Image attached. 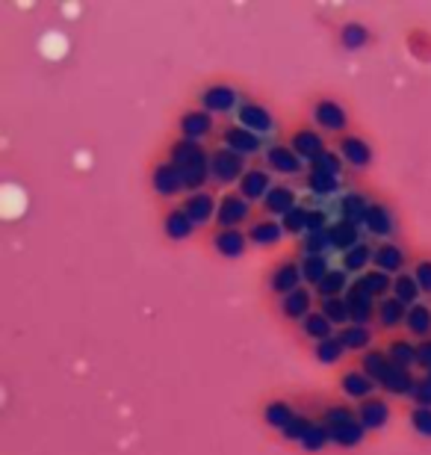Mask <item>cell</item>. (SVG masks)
<instances>
[{"label": "cell", "mask_w": 431, "mask_h": 455, "mask_svg": "<svg viewBox=\"0 0 431 455\" xmlns=\"http://www.w3.org/2000/svg\"><path fill=\"white\" fill-rule=\"evenodd\" d=\"M266 166H269V172H278V175H299L305 160L290 145H272V148H266Z\"/></svg>", "instance_id": "obj_7"}, {"label": "cell", "mask_w": 431, "mask_h": 455, "mask_svg": "<svg viewBox=\"0 0 431 455\" xmlns=\"http://www.w3.org/2000/svg\"><path fill=\"white\" fill-rule=\"evenodd\" d=\"M281 236H283V225L275 222V220L254 222L251 231H249V240L254 245H275V243H281Z\"/></svg>", "instance_id": "obj_30"}, {"label": "cell", "mask_w": 431, "mask_h": 455, "mask_svg": "<svg viewBox=\"0 0 431 455\" xmlns=\"http://www.w3.org/2000/svg\"><path fill=\"white\" fill-rule=\"evenodd\" d=\"M390 363L393 367H402V370H411L417 363V346H411L408 340H393L390 343Z\"/></svg>", "instance_id": "obj_39"}, {"label": "cell", "mask_w": 431, "mask_h": 455, "mask_svg": "<svg viewBox=\"0 0 431 455\" xmlns=\"http://www.w3.org/2000/svg\"><path fill=\"white\" fill-rule=\"evenodd\" d=\"M366 231L375 236H387L393 231V213L384 204H370V213H366Z\"/></svg>", "instance_id": "obj_33"}, {"label": "cell", "mask_w": 431, "mask_h": 455, "mask_svg": "<svg viewBox=\"0 0 431 455\" xmlns=\"http://www.w3.org/2000/svg\"><path fill=\"white\" fill-rule=\"evenodd\" d=\"M372 263L379 272H387V275H393V272H402V267H405V251L399 249V245L393 243H381L379 249L372 251Z\"/></svg>", "instance_id": "obj_22"}, {"label": "cell", "mask_w": 431, "mask_h": 455, "mask_svg": "<svg viewBox=\"0 0 431 455\" xmlns=\"http://www.w3.org/2000/svg\"><path fill=\"white\" fill-rule=\"evenodd\" d=\"M419 293H423V290H419V284H417V278H414V275H405V272H402L399 278H393V296H396L402 305L414 307V305H417V299H419Z\"/></svg>", "instance_id": "obj_38"}, {"label": "cell", "mask_w": 431, "mask_h": 455, "mask_svg": "<svg viewBox=\"0 0 431 455\" xmlns=\"http://www.w3.org/2000/svg\"><path fill=\"white\" fill-rule=\"evenodd\" d=\"M213 245L222 258H240L245 245H249V234H243L240 228H227V231H219L213 236Z\"/></svg>", "instance_id": "obj_19"}, {"label": "cell", "mask_w": 431, "mask_h": 455, "mask_svg": "<svg viewBox=\"0 0 431 455\" xmlns=\"http://www.w3.org/2000/svg\"><path fill=\"white\" fill-rule=\"evenodd\" d=\"M249 202L240 196V193H227L219 198V213H216V222L222 225V231L227 228H240L245 220H249Z\"/></svg>", "instance_id": "obj_2"}, {"label": "cell", "mask_w": 431, "mask_h": 455, "mask_svg": "<svg viewBox=\"0 0 431 455\" xmlns=\"http://www.w3.org/2000/svg\"><path fill=\"white\" fill-rule=\"evenodd\" d=\"M340 387L348 399H370L372 390H375V381L366 376L363 370H348L340 379Z\"/></svg>", "instance_id": "obj_23"}, {"label": "cell", "mask_w": 431, "mask_h": 455, "mask_svg": "<svg viewBox=\"0 0 431 455\" xmlns=\"http://www.w3.org/2000/svg\"><path fill=\"white\" fill-rule=\"evenodd\" d=\"M272 178L266 169H249L245 172V178L240 180V196L245 198V202H263L266 196H269L272 189Z\"/></svg>", "instance_id": "obj_13"}, {"label": "cell", "mask_w": 431, "mask_h": 455, "mask_svg": "<svg viewBox=\"0 0 431 455\" xmlns=\"http://www.w3.org/2000/svg\"><path fill=\"white\" fill-rule=\"evenodd\" d=\"M346 355V346L340 343V338H331V340H323L316 343V358L323 363H337Z\"/></svg>", "instance_id": "obj_48"}, {"label": "cell", "mask_w": 431, "mask_h": 455, "mask_svg": "<svg viewBox=\"0 0 431 455\" xmlns=\"http://www.w3.org/2000/svg\"><path fill=\"white\" fill-rule=\"evenodd\" d=\"M328 441H331V432H328V426L325 423H314V429L305 435L301 447H305L307 452H319V450H325Z\"/></svg>", "instance_id": "obj_47"}, {"label": "cell", "mask_w": 431, "mask_h": 455, "mask_svg": "<svg viewBox=\"0 0 431 455\" xmlns=\"http://www.w3.org/2000/svg\"><path fill=\"white\" fill-rule=\"evenodd\" d=\"M343 157L337 151H325L310 163V172H323V175H331V178H340L343 175Z\"/></svg>", "instance_id": "obj_43"}, {"label": "cell", "mask_w": 431, "mask_h": 455, "mask_svg": "<svg viewBox=\"0 0 431 455\" xmlns=\"http://www.w3.org/2000/svg\"><path fill=\"white\" fill-rule=\"evenodd\" d=\"M310 307H314V296H310V290L305 287H299L296 293L281 299V314L287 316V320H305V316L314 314Z\"/></svg>", "instance_id": "obj_20"}, {"label": "cell", "mask_w": 431, "mask_h": 455, "mask_svg": "<svg viewBox=\"0 0 431 455\" xmlns=\"http://www.w3.org/2000/svg\"><path fill=\"white\" fill-rule=\"evenodd\" d=\"M357 420H361L363 429L379 432V429H384V426H387V420H390V405L384 403V399H379V396L363 399V403L357 405Z\"/></svg>", "instance_id": "obj_8"}, {"label": "cell", "mask_w": 431, "mask_h": 455, "mask_svg": "<svg viewBox=\"0 0 431 455\" xmlns=\"http://www.w3.org/2000/svg\"><path fill=\"white\" fill-rule=\"evenodd\" d=\"M372 251H375V249H370L366 243L355 245L352 251H346V254H343V269H346V272H363V269L372 263Z\"/></svg>", "instance_id": "obj_42"}, {"label": "cell", "mask_w": 431, "mask_h": 455, "mask_svg": "<svg viewBox=\"0 0 431 455\" xmlns=\"http://www.w3.org/2000/svg\"><path fill=\"white\" fill-rule=\"evenodd\" d=\"M426 379H428V381H431V370H428V372H426Z\"/></svg>", "instance_id": "obj_58"}, {"label": "cell", "mask_w": 431, "mask_h": 455, "mask_svg": "<svg viewBox=\"0 0 431 455\" xmlns=\"http://www.w3.org/2000/svg\"><path fill=\"white\" fill-rule=\"evenodd\" d=\"M314 122L323 127V131H331V133H337V131H343L346 127V110L337 101H319L316 107H314Z\"/></svg>", "instance_id": "obj_18"}, {"label": "cell", "mask_w": 431, "mask_h": 455, "mask_svg": "<svg viewBox=\"0 0 431 455\" xmlns=\"http://www.w3.org/2000/svg\"><path fill=\"white\" fill-rule=\"evenodd\" d=\"M328 272H331V267H328L325 254H305V258H301V278H305L307 284L319 287Z\"/></svg>", "instance_id": "obj_27"}, {"label": "cell", "mask_w": 431, "mask_h": 455, "mask_svg": "<svg viewBox=\"0 0 431 455\" xmlns=\"http://www.w3.org/2000/svg\"><path fill=\"white\" fill-rule=\"evenodd\" d=\"M301 331H305L307 338H310V340H316V343L337 338L331 320H328V316H325L323 311H314L310 316H305V320H301Z\"/></svg>", "instance_id": "obj_26"}, {"label": "cell", "mask_w": 431, "mask_h": 455, "mask_svg": "<svg viewBox=\"0 0 431 455\" xmlns=\"http://www.w3.org/2000/svg\"><path fill=\"white\" fill-rule=\"evenodd\" d=\"M210 178H213V175H210V166L187 169V172H183V187H187V189H196V193H201V187H204Z\"/></svg>", "instance_id": "obj_51"}, {"label": "cell", "mask_w": 431, "mask_h": 455, "mask_svg": "<svg viewBox=\"0 0 431 455\" xmlns=\"http://www.w3.org/2000/svg\"><path fill=\"white\" fill-rule=\"evenodd\" d=\"M348 272L346 269H331L323 278V284L316 287V293L323 299H340V293H348Z\"/></svg>", "instance_id": "obj_35"}, {"label": "cell", "mask_w": 431, "mask_h": 455, "mask_svg": "<svg viewBox=\"0 0 431 455\" xmlns=\"http://www.w3.org/2000/svg\"><path fill=\"white\" fill-rule=\"evenodd\" d=\"M328 240H331V249L337 251H352L355 245H361V228L346 222V220H334L328 228Z\"/></svg>", "instance_id": "obj_16"}, {"label": "cell", "mask_w": 431, "mask_h": 455, "mask_svg": "<svg viewBox=\"0 0 431 455\" xmlns=\"http://www.w3.org/2000/svg\"><path fill=\"white\" fill-rule=\"evenodd\" d=\"M379 320L381 325H387V329H396L408 320V305H402L396 296H387L379 302Z\"/></svg>", "instance_id": "obj_28"}, {"label": "cell", "mask_w": 431, "mask_h": 455, "mask_svg": "<svg viewBox=\"0 0 431 455\" xmlns=\"http://www.w3.org/2000/svg\"><path fill=\"white\" fill-rule=\"evenodd\" d=\"M210 131H213V116H210L207 110H189V113L180 116V133H183V140L198 142V140H204Z\"/></svg>", "instance_id": "obj_15"}, {"label": "cell", "mask_w": 431, "mask_h": 455, "mask_svg": "<svg viewBox=\"0 0 431 455\" xmlns=\"http://www.w3.org/2000/svg\"><path fill=\"white\" fill-rule=\"evenodd\" d=\"M290 148L299 154L305 163H314L319 154H325V142H323V136H319L316 131H307V127H301V131L292 133V142H290Z\"/></svg>", "instance_id": "obj_14"}, {"label": "cell", "mask_w": 431, "mask_h": 455, "mask_svg": "<svg viewBox=\"0 0 431 455\" xmlns=\"http://www.w3.org/2000/svg\"><path fill=\"white\" fill-rule=\"evenodd\" d=\"M163 231H166V236H172V240H187V236H192V231H196V225L183 213V207H174V211H169L166 222H163Z\"/></svg>", "instance_id": "obj_29"}, {"label": "cell", "mask_w": 431, "mask_h": 455, "mask_svg": "<svg viewBox=\"0 0 431 455\" xmlns=\"http://www.w3.org/2000/svg\"><path fill=\"white\" fill-rule=\"evenodd\" d=\"M236 124L245 127V131H251V133H258V136H266V133L275 131L272 113L260 104H243L240 110H236Z\"/></svg>", "instance_id": "obj_4"}, {"label": "cell", "mask_w": 431, "mask_h": 455, "mask_svg": "<svg viewBox=\"0 0 431 455\" xmlns=\"http://www.w3.org/2000/svg\"><path fill=\"white\" fill-rule=\"evenodd\" d=\"M222 142H225V148H231L236 154H243V157H249V154H258L260 151V136L258 133H251V131H245V127L240 124H231L227 131L222 133Z\"/></svg>", "instance_id": "obj_12"}, {"label": "cell", "mask_w": 431, "mask_h": 455, "mask_svg": "<svg viewBox=\"0 0 431 455\" xmlns=\"http://www.w3.org/2000/svg\"><path fill=\"white\" fill-rule=\"evenodd\" d=\"M172 163L180 166L183 172L187 169H198V166H210V154L201 148V142H192V140H180L172 145Z\"/></svg>", "instance_id": "obj_3"}, {"label": "cell", "mask_w": 431, "mask_h": 455, "mask_svg": "<svg viewBox=\"0 0 431 455\" xmlns=\"http://www.w3.org/2000/svg\"><path fill=\"white\" fill-rule=\"evenodd\" d=\"M393 367L390 363V355L387 352H379V349H370L363 355V361H361V370L370 376L372 381H381L384 376H387V370Z\"/></svg>", "instance_id": "obj_37"}, {"label": "cell", "mask_w": 431, "mask_h": 455, "mask_svg": "<svg viewBox=\"0 0 431 455\" xmlns=\"http://www.w3.org/2000/svg\"><path fill=\"white\" fill-rule=\"evenodd\" d=\"M328 432H331V441L340 443V447H357V443L363 441V435H366L361 420L346 423V426H337V429H328Z\"/></svg>", "instance_id": "obj_40"}, {"label": "cell", "mask_w": 431, "mask_h": 455, "mask_svg": "<svg viewBox=\"0 0 431 455\" xmlns=\"http://www.w3.org/2000/svg\"><path fill=\"white\" fill-rule=\"evenodd\" d=\"M245 157L243 154H236L231 148H216L213 154H210V175H213V180H219V184H236V180L245 178Z\"/></svg>", "instance_id": "obj_1"}, {"label": "cell", "mask_w": 431, "mask_h": 455, "mask_svg": "<svg viewBox=\"0 0 431 455\" xmlns=\"http://www.w3.org/2000/svg\"><path fill=\"white\" fill-rule=\"evenodd\" d=\"M272 290L278 293L281 299L283 296H290V293H296V290L305 284V278H301V263H292V260H287V263H281L278 269L272 272Z\"/></svg>", "instance_id": "obj_11"}, {"label": "cell", "mask_w": 431, "mask_h": 455, "mask_svg": "<svg viewBox=\"0 0 431 455\" xmlns=\"http://www.w3.org/2000/svg\"><path fill=\"white\" fill-rule=\"evenodd\" d=\"M411 399L417 403V408H431V381L417 379L414 390H411Z\"/></svg>", "instance_id": "obj_55"}, {"label": "cell", "mask_w": 431, "mask_h": 455, "mask_svg": "<svg viewBox=\"0 0 431 455\" xmlns=\"http://www.w3.org/2000/svg\"><path fill=\"white\" fill-rule=\"evenodd\" d=\"M337 211H340V220L361 228L366 222V213H370V202H366L361 193H346L340 198V207H337Z\"/></svg>", "instance_id": "obj_24"}, {"label": "cell", "mask_w": 431, "mask_h": 455, "mask_svg": "<svg viewBox=\"0 0 431 455\" xmlns=\"http://www.w3.org/2000/svg\"><path fill=\"white\" fill-rule=\"evenodd\" d=\"M355 420H357V414H355V408H348V405H331L325 411L328 429H337V426H346V423H355Z\"/></svg>", "instance_id": "obj_50"}, {"label": "cell", "mask_w": 431, "mask_h": 455, "mask_svg": "<svg viewBox=\"0 0 431 455\" xmlns=\"http://www.w3.org/2000/svg\"><path fill=\"white\" fill-rule=\"evenodd\" d=\"M408 331L414 334V338H426L428 340V331H431V307L417 302L414 307H408Z\"/></svg>", "instance_id": "obj_32"}, {"label": "cell", "mask_w": 431, "mask_h": 455, "mask_svg": "<svg viewBox=\"0 0 431 455\" xmlns=\"http://www.w3.org/2000/svg\"><path fill=\"white\" fill-rule=\"evenodd\" d=\"M379 385L387 390L393 396H411V390H414L417 379L411 376V370H402V367H390L387 376H384Z\"/></svg>", "instance_id": "obj_25"}, {"label": "cell", "mask_w": 431, "mask_h": 455, "mask_svg": "<svg viewBox=\"0 0 431 455\" xmlns=\"http://www.w3.org/2000/svg\"><path fill=\"white\" fill-rule=\"evenodd\" d=\"M307 216H310V207H301V204L292 207V211L281 220L283 234H292V236L307 234Z\"/></svg>", "instance_id": "obj_44"}, {"label": "cell", "mask_w": 431, "mask_h": 455, "mask_svg": "<svg viewBox=\"0 0 431 455\" xmlns=\"http://www.w3.org/2000/svg\"><path fill=\"white\" fill-rule=\"evenodd\" d=\"M340 157L348 163V166L366 169L372 160V148L361 140V136H346V140H340Z\"/></svg>", "instance_id": "obj_21"}, {"label": "cell", "mask_w": 431, "mask_h": 455, "mask_svg": "<svg viewBox=\"0 0 431 455\" xmlns=\"http://www.w3.org/2000/svg\"><path fill=\"white\" fill-rule=\"evenodd\" d=\"M263 417H266V423H269L272 429H281V432L287 429L292 420H296L290 403H283V399H272V403L263 408Z\"/></svg>", "instance_id": "obj_34"}, {"label": "cell", "mask_w": 431, "mask_h": 455, "mask_svg": "<svg viewBox=\"0 0 431 455\" xmlns=\"http://www.w3.org/2000/svg\"><path fill=\"white\" fill-rule=\"evenodd\" d=\"M314 429V420H310V417H296V420H292L287 429H283V438L287 441H305V435Z\"/></svg>", "instance_id": "obj_52"}, {"label": "cell", "mask_w": 431, "mask_h": 455, "mask_svg": "<svg viewBox=\"0 0 431 455\" xmlns=\"http://www.w3.org/2000/svg\"><path fill=\"white\" fill-rule=\"evenodd\" d=\"M346 305H348V314H352V325H366L375 314H379V311H375V299L366 293V290L357 284V281H355L352 287H348Z\"/></svg>", "instance_id": "obj_5"}, {"label": "cell", "mask_w": 431, "mask_h": 455, "mask_svg": "<svg viewBox=\"0 0 431 455\" xmlns=\"http://www.w3.org/2000/svg\"><path fill=\"white\" fill-rule=\"evenodd\" d=\"M417 367H423L426 372L431 370V340H423L417 346Z\"/></svg>", "instance_id": "obj_57"}, {"label": "cell", "mask_w": 431, "mask_h": 455, "mask_svg": "<svg viewBox=\"0 0 431 455\" xmlns=\"http://www.w3.org/2000/svg\"><path fill=\"white\" fill-rule=\"evenodd\" d=\"M307 189L314 196H337L340 193V178L323 175V172H307Z\"/></svg>", "instance_id": "obj_41"}, {"label": "cell", "mask_w": 431, "mask_h": 455, "mask_svg": "<svg viewBox=\"0 0 431 455\" xmlns=\"http://www.w3.org/2000/svg\"><path fill=\"white\" fill-rule=\"evenodd\" d=\"M331 228V216L319 207H310V216H307V234H316V231H328Z\"/></svg>", "instance_id": "obj_54"}, {"label": "cell", "mask_w": 431, "mask_h": 455, "mask_svg": "<svg viewBox=\"0 0 431 455\" xmlns=\"http://www.w3.org/2000/svg\"><path fill=\"white\" fill-rule=\"evenodd\" d=\"M151 184H154V189H157L160 196H178L180 189H187V187H183V169L174 166L172 160L160 163V166L154 169Z\"/></svg>", "instance_id": "obj_10"}, {"label": "cell", "mask_w": 431, "mask_h": 455, "mask_svg": "<svg viewBox=\"0 0 431 455\" xmlns=\"http://www.w3.org/2000/svg\"><path fill=\"white\" fill-rule=\"evenodd\" d=\"M357 284H361L372 299H387V293L393 290V278L387 275V272L372 269V272H363V275L357 278Z\"/></svg>", "instance_id": "obj_31"}, {"label": "cell", "mask_w": 431, "mask_h": 455, "mask_svg": "<svg viewBox=\"0 0 431 455\" xmlns=\"http://www.w3.org/2000/svg\"><path fill=\"white\" fill-rule=\"evenodd\" d=\"M337 338L346 346V352H361L370 346L372 340V331L366 329V325H346V329L337 331Z\"/></svg>", "instance_id": "obj_36"}, {"label": "cell", "mask_w": 431, "mask_h": 455, "mask_svg": "<svg viewBox=\"0 0 431 455\" xmlns=\"http://www.w3.org/2000/svg\"><path fill=\"white\" fill-rule=\"evenodd\" d=\"M236 101H240V95H236V89L225 86V84H213L207 86L204 92H201V107L213 116V113H231Z\"/></svg>", "instance_id": "obj_6"}, {"label": "cell", "mask_w": 431, "mask_h": 455, "mask_svg": "<svg viewBox=\"0 0 431 455\" xmlns=\"http://www.w3.org/2000/svg\"><path fill=\"white\" fill-rule=\"evenodd\" d=\"M183 213L189 216L192 225H207L219 213V202L210 193H189L183 202Z\"/></svg>", "instance_id": "obj_9"}, {"label": "cell", "mask_w": 431, "mask_h": 455, "mask_svg": "<svg viewBox=\"0 0 431 455\" xmlns=\"http://www.w3.org/2000/svg\"><path fill=\"white\" fill-rule=\"evenodd\" d=\"M263 207L266 213H275V216H287L292 207H299V198H296V189L292 187H283V184H275L269 189V196L263 198Z\"/></svg>", "instance_id": "obj_17"}, {"label": "cell", "mask_w": 431, "mask_h": 455, "mask_svg": "<svg viewBox=\"0 0 431 455\" xmlns=\"http://www.w3.org/2000/svg\"><path fill=\"white\" fill-rule=\"evenodd\" d=\"M414 278H417L419 290H423L426 296H431V260H423V263H419L417 272H414Z\"/></svg>", "instance_id": "obj_56"}, {"label": "cell", "mask_w": 431, "mask_h": 455, "mask_svg": "<svg viewBox=\"0 0 431 455\" xmlns=\"http://www.w3.org/2000/svg\"><path fill=\"white\" fill-rule=\"evenodd\" d=\"M323 314L331 320V325H343V329H346V323L352 320L346 299H323Z\"/></svg>", "instance_id": "obj_46"}, {"label": "cell", "mask_w": 431, "mask_h": 455, "mask_svg": "<svg viewBox=\"0 0 431 455\" xmlns=\"http://www.w3.org/2000/svg\"><path fill=\"white\" fill-rule=\"evenodd\" d=\"M411 426H414L417 435L431 438V408H414V411H411Z\"/></svg>", "instance_id": "obj_53"}, {"label": "cell", "mask_w": 431, "mask_h": 455, "mask_svg": "<svg viewBox=\"0 0 431 455\" xmlns=\"http://www.w3.org/2000/svg\"><path fill=\"white\" fill-rule=\"evenodd\" d=\"M328 249H331L328 231H316V234H305V236H301V251H305V254H325Z\"/></svg>", "instance_id": "obj_49"}, {"label": "cell", "mask_w": 431, "mask_h": 455, "mask_svg": "<svg viewBox=\"0 0 431 455\" xmlns=\"http://www.w3.org/2000/svg\"><path fill=\"white\" fill-rule=\"evenodd\" d=\"M340 39H343V44H346L348 51H357V48H363V44L370 42V33H366V27H363V24L348 21V24H343Z\"/></svg>", "instance_id": "obj_45"}]
</instances>
